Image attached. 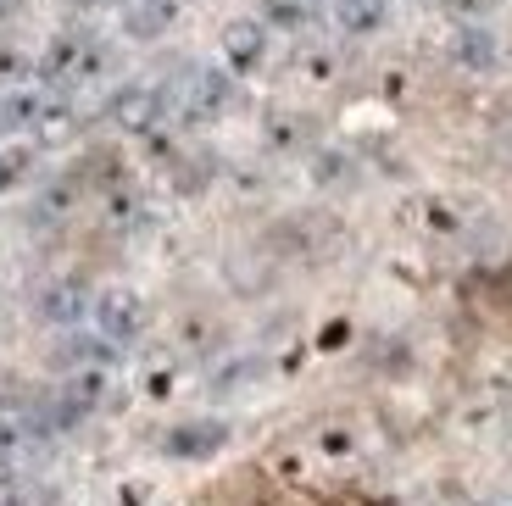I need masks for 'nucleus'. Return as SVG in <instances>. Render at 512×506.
Segmentation results:
<instances>
[{"instance_id": "f257e3e1", "label": "nucleus", "mask_w": 512, "mask_h": 506, "mask_svg": "<svg viewBox=\"0 0 512 506\" xmlns=\"http://www.w3.org/2000/svg\"><path fill=\"white\" fill-rule=\"evenodd\" d=\"M106 62H112V51H106L101 34H90V28H67V34H56L51 45H45V56H39V78L51 84V95H67V89L95 84V78L106 73Z\"/></svg>"}, {"instance_id": "f03ea898", "label": "nucleus", "mask_w": 512, "mask_h": 506, "mask_svg": "<svg viewBox=\"0 0 512 506\" xmlns=\"http://www.w3.org/2000/svg\"><path fill=\"white\" fill-rule=\"evenodd\" d=\"M90 329L101 340H112L117 351H128V345H140L151 334V301L134 284H106L90 301Z\"/></svg>"}, {"instance_id": "7ed1b4c3", "label": "nucleus", "mask_w": 512, "mask_h": 506, "mask_svg": "<svg viewBox=\"0 0 512 506\" xmlns=\"http://www.w3.org/2000/svg\"><path fill=\"white\" fill-rule=\"evenodd\" d=\"M234 95H240V78L223 62H201V67H190V78L179 89V117L206 128V123H218V117L234 112Z\"/></svg>"}, {"instance_id": "20e7f679", "label": "nucleus", "mask_w": 512, "mask_h": 506, "mask_svg": "<svg viewBox=\"0 0 512 506\" xmlns=\"http://www.w3.org/2000/svg\"><path fill=\"white\" fill-rule=\"evenodd\" d=\"M167 89L162 84H145V78H128V84H117L112 95H106V117H112L123 134H140V140H151L156 128L167 123Z\"/></svg>"}, {"instance_id": "39448f33", "label": "nucleus", "mask_w": 512, "mask_h": 506, "mask_svg": "<svg viewBox=\"0 0 512 506\" xmlns=\"http://www.w3.org/2000/svg\"><path fill=\"white\" fill-rule=\"evenodd\" d=\"M268 56H273V28L262 23V17H234V23H223L218 62L229 67L234 78H256L268 67Z\"/></svg>"}, {"instance_id": "423d86ee", "label": "nucleus", "mask_w": 512, "mask_h": 506, "mask_svg": "<svg viewBox=\"0 0 512 506\" xmlns=\"http://www.w3.org/2000/svg\"><path fill=\"white\" fill-rule=\"evenodd\" d=\"M45 106H51L45 84H0V145L34 140L45 123Z\"/></svg>"}, {"instance_id": "0eeeda50", "label": "nucleus", "mask_w": 512, "mask_h": 506, "mask_svg": "<svg viewBox=\"0 0 512 506\" xmlns=\"http://www.w3.org/2000/svg\"><path fill=\"white\" fill-rule=\"evenodd\" d=\"M223 445H229V423L223 418H190L162 434V456H173V462H212Z\"/></svg>"}, {"instance_id": "6e6552de", "label": "nucleus", "mask_w": 512, "mask_h": 506, "mask_svg": "<svg viewBox=\"0 0 512 506\" xmlns=\"http://www.w3.org/2000/svg\"><path fill=\"white\" fill-rule=\"evenodd\" d=\"M117 356H123V351L90 329V334H67V340H56V356H51V362H56V373L67 379V373H112Z\"/></svg>"}, {"instance_id": "1a4fd4ad", "label": "nucleus", "mask_w": 512, "mask_h": 506, "mask_svg": "<svg viewBox=\"0 0 512 506\" xmlns=\"http://www.w3.org/2000/svg\"><path fill=\"white\" fill-rule=\"evenodd\" d=\"M184 17V0H123V34L128 39H162Z\"/></svg>"}, {"instance_id": "9d476101", "label": "nucleus", "mask_w": 512, "mask_h": 506, "mask_svg": "<svg viewBox=\"0 0 512 506\" xmlns=\"http://www.w3.org/2000/svg\"><path fill=\"white\" fill-rule=\"evenodd\" d=\"M90 301H95V290L84 279H56V284H45V295H39V317L73 329L78 317H90Z\"/></svg>"}, {"instance_id": "9b49d317", "label": "nucleus", "mask_w": 512, "mask_h": 506, "mask_svg": "<svg viewBox=\"0 0 512 506\" xmlns=\"http://www.w3.org/2000/svg\"><path fill=\"white\" fill-rule=\"evenodd\" d=\"M451 62H457L462 73H496V62H501L496 34H490L485 23H462L457 39H451Z\"/></svg>"}, {"instance_id": "f8f14e48", "label": "nucleus", "mask_w": 512, "mask_h": 506, "mask_svg": "<svg viewBox=\"0 0 512 506\" xmlns=\"http://www.w3.org/2000/svg\"><path fill=\"white\" fill-rule=\"evenodd\" d=\"M390 6H396V0H334L329 12H334V23H340V34L368 39L390 23Z\"/></svg>"}, {"instance_id": "ddd939ff", "label": "nucleus", "mask_w": 512, "mask_h": 506, "mask_svg": "<svg viewBox=\"0 0 512 506\" xmlns=\"http://www.w3.org/2000/svg\"><path fill=\"white\" fill-rule=\"evenodd\" d=\"M256 17H262L273 34H301V28H312L323 17V0H262Z\"/></svg>"}, {"instance_id": "4468645a", "label": "nucleus", "mask_w": 512, "mask_h": 506, "mask_svg": "<svg viewBox=\"0 0 512 506\" xmlns=\"http://www.w3.org/2000/svg\"><path fill=\"white\" fill-rule=\"evenodd\" d=\"M28 173H34V151H28V145H6V151H0V195L17 190Z\"/></svg>"}, {"instance_id": "2eb2a0df", "label": "nucleus", "mask_w": 512, "mask_h": 506, "mask_svg": "<svg viewBox=\"0 0 512 506\" xmlns=\"http://www.w3.org/2000/svg\"><path fill=\"white\" fill-rule=\"evenodd\" d=\"M28 73H39V56H23L12 45H0V84H28Z\"/></svg>"}, {"instance_id": "dca6fc26", "label": "nucleus", "mask_w": 512, "mask_h": 506, "mask_svg": "<svg viewBox=\"0 0 512 506\" xmlns=\"http://www.w3.org/2000/svg\"><path fill=\"white\" fill-rule=\"evenodd\" d=\"M0 506H23V484H17L12 462H0Z\"/></svg>"}, {"instance_id": "f3484780", "label": "nucleus", "mask_w": 512, "mask_h": 506, "mask_svg": "<svg viewBox=\"0 0 512 506\" xmlns=\"http://www.w3.org/2000/svg\"><path fill=\"white\" fill-rule=\"evenodd\" d=\"M451 6H457V12H468V17H485L496 0H451Z\"/></svg>"}, {"instance_id": "a211bd4d", "label": "nucleus", "mask_w": 512, "mask_h": 506, "mask_svg": "<svg viewBox=\"0 0 512 506\" xmlns=\"http://www.w3.org/2000/svg\"><path fill=\"white\" fill-rule=\"evenodd\" d=\"M12 12H17V0H0V28L12 23Z\"/></svg>"}, {"instance_id": "6ab92c4d", "label": "nucleus", "mask_w": 512, "mask_h": 506, "mask_svg": "<svg viewBox=\"0 0 512 506\" xmlns=\"http://www.w3.org/2000/svg\"><path fill=\"white\" fill-rule=\"evenodd\" d=\"M507 401H512V390H507Z\"/></svg>"}]
</instances>
